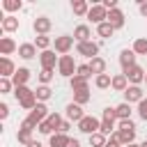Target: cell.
Instances as JSON below:
<instances>
[{
  "mask_svg": "<svg viewBox=\"0 0 147 147\" xmlns=\"http://www.w3.org/2000/svg\"><path fill=\"white\" fill-rule=\"evenodd\" d=\"M32 131H34V126H32V124H30L28 119H23V122H21V129H18V133H16L18 142L28 147V145L32 142Z\"/></svg>",
  "mask_w": 147,
  "mask_h": 147,
  "instance_id": "7",
  "label": "cell"
},
{
  "mask_svg": "<svg viewBox=\"0 0 147 147\" xmlns=\"http://www.w3.org/2000/svg\"><path fill=\"white\" fill-rule=\"evenodd\" d=\"M119 64H122V71H126L129 67L136 64V53H133V48H124V51L119 53Z\"/></svg>",
  "mask_w": 147,
  "mask_h": 147,
  "instance_id": "15",
  "label": "cell"
},
{
  "mask_svg": "<svg viewBox=\"0 0 147 147\" xmlns=\"http://www.w3.org/2000/svg\"><path fill=\"white\" fill-rule=\"evenodd\" d=\"M32 28H34L37 34H46V32L51 30V18H48V16H37V18L32 21Z\"/></svg>",
  "mask_w": 147,
  "mask_h": 147,
  "instance_id": "16",
  "label": "cell"
},
{
  "mask_svg": "<svg viewBox=\"0 0 147 147\" xmlns=\"http://www.w3.org/2000/svg\"><path fill=\"white\" fill-rule=\"evenodd\" d=\"M34 46H37V48H41V51H51V37H46V34H37Z\"/></svg>",
  "mask_w": 147,
  "mask_h": 147,
  "instance_id": "34",
  "label": "cell"
},
{
  "mask_svg": "<svg viewBox=\"0 0 147 147\" xmlns=\"http://www.w3.org/2000/svg\"><path fill=\"white\" fill-rule=\"evenodd\" d=\"M103 119L115 122V119H117V110H115V108H110V106H108V108H103Z\"/></svg>",
  "mask_w": 147,
  "mask_h": 147,
  "instance_id": "41",
  "label": "cell"
},
{
  "mask_svg": "<svg viewBox=\"0 0 147 147\" xmlns=\"http://www.w3.org/2000/svg\"><path fill=\"white\" fill-rule=\"evenodd\" d=\"M2 30H5V32L18 30V18H16V16H5V18H2Z\"/></svg>",
  "mask_w": 147,
  "mask_h": 147,
  "instance_id": "29",
  "label": "cell"
},
{
  "mask_svg": "<svg viewBox=\"0 0 147 147\" xmlns=\"http://www.w3.org/2000/svg\"><path fill=\"white\" fill-rule=\"evenodd\" d=\"M145 83H147V74H145Z\"/></svg>",
  "mask_w": 147,
  "mask_h": 147,
  "instance_id": "52",
  "label": "cell"
},
{
  "mask_svg": "<svg viewBox=\"0 0 147 147\" xmlns=\"http://www.w3.org/2000/svg\"><path fill=\"white\" fill-rule=\"evenodd\" d=\"M87 18H90L92 23L101 25V23H106V18H108V9H106L103 5H94V7H90V14H87Z\"/></svg>",
  "mask_w": 147,
  "mask_h": 147,
  "instance_id": "8",
  "label": "cell"
},
{
  "mask_svg": "<svg viewBox=\"0 0 147 147\" xmlns=\"http://www.w3.org/2000/svg\"><path fill=\"white\" fill-rule=\"evenodd\" d=\"M90 69H92V74H96V76H101V74H106V60L103 57H92L90 62Z\"/></svg>",
  "mask_w": 147,
  "mask_h": 147,
  "instance_id": "21",
  "label": "cell"
},
{
  "mask_svg": "<svg viewBox=\"0 0 147 147\" xmlns=\"http://www.w3.org/2000/svg\"><path fill=\"white\" fill-rule=\"evenodd\" d=\"M133 53L136 55H147V39L145 37H138L133 41Z\"/></svg>",
  "mask_w": 147,
  "mask_h": 147,
  "instance_id": "33",
  "label": "cell"
},
{
  "mask_svg": "<svg viewBox=\"0 0 147 147\" xmlns=\"http://www.w3.org/2000/svg\"><path fill=\"white\" fill-rule=\"evenodd\" d=\"M140 14L147 18V2H142V5H140Z\"/></svg>",
  "mask_w": 147,
  "mask_h": 147,
  "instance_id": "47",
  "label": "cell"
},
{
  "mask_svg": "<svg viewBox=\"0 0 147 147\" xmlns=\"http://www.w3.org/2000/svg\"><path fill=\"white\" fill-rule=\"evenodd\" d=\"M113 90H117V92H126V87H129V80H126V76L124 74H117V76H113V85H110Z\"/></svg>",
  "mask_w": 147,
  "mask_h": 147,
  "instance_id": "24",
  "label": "cell"
},
{
  "mask_svg": "<svg viewBox=\"0 0 147 147\" xmlns=\"http://www.w3.org/2000/svg\"><path fill=\"white\" fill-rule=\"evenodd\" d=\"M57 71L64 76V78H74L76 76V71H78V67H76V62H74V55H62L60 57V62H57Z\"/></svg>",
  "mask_w": 147,
  "mask_h": 147,
  "instance_id": "5",
  "label": "cell"
},
{
  "mask_svg": "<svg viewBox=\"0 0 147 147\" xmlns=\"http://www.w3.org/2000/svg\"><path fill=\"white\" fill-rule=\"evenodd\" d=\"M16 48H18V46H16V41H14L11 37H2V39H0V53H2L5 57H7V55H11Z\"/></svg>",
  "mask_w": 147,
  "mask_h": 147,
  "instance_id": "20",
  "label": "cell"
},
{
  "mask_svg": "<svg viewBox=\"0 0 147 147\" xmlns=\"http://www.w3.org/2000/svg\"><path fill=\"white\" fill-rule=\"evenodd\" d=\"M28 147H44V145H41V142H39V140H32V142H30V145H28Z\"/></svg>",
  "mask_w": 147,
  "mask_h": 147,
  "instance_id": "48",
  "label": "cell"
},
{
  "mask_svg": "<svg viewBox=\"0 0 147 147\" xmlns=\"http://www.w3.org/2000/svg\"><path fill=\"white\" fill-rule=\"evenodd\" d=\"M124 147H140V145H136V142H131V145H124Z\"/></svg>",
  "mask_w": 147,
  "mask_h": 147,
  "instance_id": "50",
  "label": "cell"
},
{
  "mask_svg": "<svg viewBox=\"0 0 147 147\" xmlns=\"http://www.w3.org/2000/svg\"><path fill=\"white\" fill-rule=\"evenodd\" d=\"M53 80V71H46V69H41V74H39V83L41 85H48Z\"/></svg>",
  "mask_w": 147,
  "mask_h": 147,
  "instance_id": "39",
  "label": "cell"
},
{
  "mask_svg": "<svg viewBox=\"0 0 147 147\" xmlns=\"http://www.w3.org/2000/svg\"><path fill=\"white\" fill-rule=\"evenodd\" d=\"M76 51L80 53V55H85V57H99V44L96 41H83V44H78L76 46Z\"/></svg>",
  "mask_w": 147,
  "mask_h": 147,
  "instance_id": "11",
  "label": "cell"
},
{
  "mask_svg": "<svg viewBox=\"0 0 147 147\" xmlns=\"http://www.w3.org/2000/svg\"><path fill=\"white\" fill-rule=\"evenodd\" d=\"M78 131H83V133H87V136H92V133H99V131H101V122H99L96 117H90V115H85V117L78 122Z\"/></svg>",
  "mask_w": 147,
  "mask_h": 147,
  "instance_id": "6",
  "label": "cell"
},
{
  "mask_svg": "<svg viewBox=\"0 0 147 147\" xmlns=\"http://www.w3.org/2000/svg\"><path fill=\"white\" fill-rule=\"evenodd\" d=\"M34 94H37V101H39V103H44V101H48V99L53 96V90H51L48 85H41V87H37V90H34Z\"/></svg>",
  "mask_w": 147,
  "mask_h": 147,
  "instance_id": "28",
  "label": "cell"
},
{
  "mask_svg": "<svg viewBox=\"0 0 147 147\" xmlns=\"http://www.w3.org/2000/svg\"><path fill=\"white\" fill-rule=\"evenodd\" d=\"M71 48H74V37H69V34L55 37V51H57L60 55H69Z\"/></svg>",
  "mask_w": 147,
  "mask_h": 147,
  "instance_id": "10",
  "label": "cell"
},
{
  "mask_svg": "<svg viewBox=\"0 0 147 147\" xmlns=\"http://www.w3.org/2000/svg\"><path fill=\"white\" fill-rule=\"evenodd\" d=\"M69 83H71V90H74V92H80V90H90V87H87V78H83V76H78V74H76V76L69 80Z\"/></svg>",
  "mask_w": 147,
  "mask_h": 147,
  "instance_id": "27",
  "label": "cell"
},
{
  "mask_svg": "<svg viewBox=\"0 0 147 147\" xmlns=\"http://www.w3.org/2000/svg\"><path fill=\"white\" fill-rule=\"evenodd\" d=\"M16 74V67L9 57H0V78H9Z\"/></svg>",
  "mask_w": 147,
  "mask_h": 147,
  "instance_id": "18",
  "label": "cell"
},
{
  "mask_svg": "<svg viewBox=\"0 0 147 147\" xmlns=\"http://www.w3.org/2000/svg\"><path fill=\"white\" fill-rule=\"evenodd\" d=\"M140 147H147V140H145V142H142V145H140Z\"/></svg>",
  "mask_w": 147,
  "mask_h": 147,
  "instance_id": "51",
  "label": "cell"
},
{
  "mask_svg": "<svg viewBox=\"0 0 147 147\" xmlns=\"http://www.w3.org/2000/svg\"><path fill=\"white\" fill-rule=\"evenodd\" d=\"M106 142H108V140H106V136H103L101 131L90 136V145H92V147H106Z\"/></svg>",
  "mask_w": 147,
  "mask_h": 147,
  "instance_id": "35",
  "label": "cell"
},
{
  "mask_svg": "<svg viewBox=\"0 0 147 147\" xmlns=\"http://www.w3.org/2000/svg\"><path fill=\"white\" fill-rule=\"evenodd\" d=\"M62 122H64V119H62V115H57V113H51V115H48V119L39 124V133H44V136H53V131H55V133L60 131Z\"/></svg>",
  "mask_w": 147,
  "mask_h": 147,
  "instance_id": "3",
  "label": "cell"
},
{
  "mask_svg": "<svg viewBox=\"0 0 147 147\" xmlns=\"http://www.w3.org/2000/svg\"><path fill=\"white\" fill-rule=\"evenodd\" d=\"M124 76H126V80L131 83V85H140L142 80H145V71H142V67H138V64H133V67H129L126 71H122Z\"/></svg>",
  "mask_w": 147,
  "mask_h": 147,
  "instance_id": "9",
  "label": "cell"
},
{
  "mask_svg": "<svg viewBox=\"0 0 147 147\" xmlns=\"http://www.w3.org/2000/svg\"><path fill=\"white\" fill-rule=\"evenodd\" d=\"M83 117H85V113H83V108H80L78 103H69V106H67V119H71V122L78 124Z\"/></svg>",
  "mask_w": 147,
  "mask_h": 147,
  "instance_id": "19",
  "label": "cell"
},
{
  "mask_svg": "<svg viewBox=\"0 0 147 147\" xmlns=\"http://www.w3.org/2000/svg\"><path fill=\"white\" fill-rule=\"evenodd\" d=\"M69 140H71V138H69L67 133H53V136H51V147H67Z\"/></svg>",
  "mask_w": 147,
  "mask_h": 147,
  "instance_id": "26",
  "label": "cell"
},
{
  "mask_svg": "<svg viewBox=\"0 0 147 147\" xmlns=\"http://www.w3.org/2000/svg\"><path fill=\"white\" fill-rule=\"evenodd\" d=\"M87 101H90V90H80V92H74V103L83 106V103H87Z\"/></svg>",
  "mask_w": 147,
  "mask_h": 147,
  "instance_id": "36",
  "label": "cell"
},
{
  "mask_svg": "<svg viewBox=\"0 0 147 147\" xmlns=\"http://www.w3.org/2000/svg\"><path fill=\"white\" fill-rule=\"evenodd\" d=\"M106 147H119V142H115V140H108V142H106Z\"/></svg>",
  "mask_w": 147,
  "mask_h": 147,
  "instance_id": "49",
  "label": "cell"
},
{
  "mask_svg": "<svg viewBox=\"0 0 147 147\" xmlns=\"http://www.w3.org/2000/svg\"><path fill=\"white\" fill-rule=\"evenodd\" d=\"M69 129H71V124H69V122H62V126H60V131H57V133H67Z\"/></svg>",
  "mask_w": 147,
  "mask_h": 147,
  "instance_id": "45",
  "label": "cell"
},
{
  "mask_svg": "<svg viewBox=\"0 0 147 147\" xmlns=\"http://www.w3.org/2000/svg\"><path fill=\"white\" fill-rule=\"evenodd\" d=\"M30 80V71L25 69V67H21V69H16V74L11 76V83H14V87H25V83Z\"/></svg>",
  "mask_w": 147,
  "mask_h": 147,
  "instance_id": "17",
  "label": "cell"
},
{
  "mask_svg": "<svg viewBox=\"0 0 147 147\" xmlns=\"http://www.w3.org/2000/svg\"><path fill=\"white\" fill-rule=\"evenodd\" d=\"M113 129H115V122H110V119H101V133H103V136H108Z\"/></svg>",
  "mask_w": 147,
  "mask_h": 147,
  "instance_id": "40",
  "label": "cell"
},
{
  "mask_svg": "<svg viewBox=\"0 0 147 147\" xmlns=\"http://www.w3.org/2000/svg\"><path fill=\"white\" fill-rule=\"evenodd\" d=\"M2 7H5L7 11H18V9H21V0H5Z\"/></svg>",
  "mask_w": 147,
  "mask_h": 147,
  "instance_id": "37",
  "label": "cell"
},
{
  "mask_svg": "<svg viewBox=\"0 0 147 147\" xmlns=\"http://www.w3.org/2000/svg\"><path fill=\"white\" fill-rule=\"evenodd\" d=\"M18 55L25 57V60H30V57L37 55V46H34V44H21V46H18Z\"/></svg>",
  "mask_w": 147,
  "mask_h": 147,
  "instance_id": "25",
  "label": "cell"
},
{
  "mask_svg": "<svg viewBox=\"0 0 147 147\" xmlns=\"http://www.w3.org/2000/svg\"><path fill=\"white\" fill-rule=\"evenodd\" d=\"M48 115H51V113H48L46 103H37V106L30 110V115H28L25 119H28L34 129H39V124H41V122H46V119H48Z\"/></svg>",
  "mask_w": 147,
  "mask_h": 147,
  "instance_id": "4",
  "label": "cell"
},
{
  "mask_svg": "<svg viewBox=\"0 0 147 147\" xmlns=\"http://www.w3.org/2000/svg\"><path fill=\"white\" fill-rule=\"evenodd\" d=\"M14 96H16V101L25 108V110H32L39 101H37V94H34V90H30L28 85L25 87H16L14 90Z\"/></svg>",
  "mask_w": 147,
  "mask_h": 147,
  "instance_id": "1",
  "label": "cell"
},
{
  "mask_svg": "<svg viewBox=\"0 0 147 147\" xmlns=\"http://www.w3.org/2000/svg\"><path fill=\"white\" fill-rule=\"evenodd\" d=\"M138 115H140V119L147 122V99H142V101L138 103Z\"/></svg>",
  "mask_w": 147,
  "mask_h": 147,
  "instance_id": "42",
  "label": "cell"
},
{
  "mask_svg": "<svg viewBox=\"0 0 147 147\" xmlns=\"http://www.w3.org/2000/svg\"><path fill=\"white\" fill-rule=\"evenodd\" d=\"M117 136H119V145H131L136 140V124L131 119H122L119 129H117Z\"/></svg>",
  "mask_w": 147,
  "mask_h": 147,
  "instance_id": "2",
  "label": "cell"
},
{
  "mask_svg": "<svg viewBox=\"0 0 147 147\" xmlns=\"http://www.w3.org/2000/svg\"><path fill=\"white\" fill-rule=\"evenodd\" d=\"M124 99H126V103H140L145 99V94H142L140 85H129L126 92H124Z\"/></svg>",
  "mask_w": 147,
  "mask_h": 147,
  "instance_id": "12",
  "label": "cell"
},
{
  "mask_svg": "<svg viewBox=\"0 0 147 147\" xmlns=\"http://www.w3.org/2000/svg\"><path fill=\"white\" fill-rule=\"evenodd\" d=\"M7 115H9V106L0 103V119H7Z\"/></svg>",
  "mask_w": 147,
  "mask_h": 147,
  "instance_id": "44",
  "label": "cell"
},
{
  "mask_svg": "<svg viewBox=\"0 0 147 147\" xmlns=\"http://www.w3.org/2000/svg\"><path fill=\"white\" fill-rule=\"evenodd\" d=\"M71 9H74L76 16H87V14H90V5H87L85 0H74V2H71Z\"/></svg>",
  "mask_w": 147,
  "mask_h": 147,
  "instance_id": "22",
  "label": "cell"
},
{
  "mask_svg": "<svg viewBox=\"0 0 147 147\" xmlns=\"http://www.w3.org/2000/svg\"><path fill=\"white\" fill-rule=\"evenodd\" d=\"M96 32H99V37H103V39H108V37H113L115 34V28L106 21V23H101V25H96Z\"/></svg>",
  "mask_w": 147,
  "mask_h": 147,
  "instance_id": "31",
  "label": "cell"
},
{
  "mask_svg": "<svg viewBox=\"0 0 147 147\" xmlns=\"http://www.w3.org/2000/svg\"><path fill=\"white\" fill-rule=\"evenodd\" d=\"M94 85H96L99 90H108V87L113 85V78H110L108 74H101V76H96V78H94Z\"/></svg>",
  "mask_w": 147,
  "mask_h": 147,
  "instance_id": "32",
  "label": "cell"
},
{
  "mask_svg": "<svg viewBox=\"0 0 147 147\" xmlns=\"http://www.w3.org/2000/svg\"><path fill=\"white\" fill-rule=\"evenodd\" d=\"M11 90H16V87H14V83H11L9 78H0V92H2V94H7V92H11Z\"/></svg>",
  "mask_w": 147,
  "mask_h": 147,
  "instance_id": "38",
  "label": "cell"
},
{
  "mask_svg": "<svg viewBox=\"0 0 147 147\" xmlns=\"http://www.w3.org/2000/svg\"><path fill=\"white\" fill-rule=\"evenodd\" d=\"M39 62H41V69L53 71V67H55L60 60H55V53H53V51H44V53L39 55Z\"/></svg>",
  "mask_w": 147,
  "mask_h": 147,
  "instance_id": "14",
  "label": "cell"
},
{
  "mask_svg": "<svg viewBox=\"0 0 147 147\" xmlns=\"http://www.w3.org/2000/svg\"><path fill=\"white\" fill-rule=\"evenodd\" d=\"M115 30H122L124 28V11L117 7V9H113V11H108V18H106Z\"/></svg>",
  "mask_w": 147,
  "mask_h": 147,
  "instance_id": "13",
  "label": "cell"
},
{
  "mask_svg": "<svg viewBox=\"0 0 147 147\" xmlns=\"http://www.w3.org/2000/svg\"><path fill=\"white\" fill-rule=\"evenodd\" d=\"M90 34H92V32H90V28H87V25H78V28L74 30V39H76L78 44L90 41Z\"/></svg>",
  "mask_w": 147,
  "mask_h": 147,
  "instance_id": "23",
  "label": "cell"
},
{
  "mask_svg": "<svg viewBox=\"0 0 147 147\" xmlns=\"http://www.w3.org/2000/svg\"><path fill=\"white\" fill-rule=\"evenodd\" d=\"M76 74H78V76H83V78H90V76H92V69H90V64H80Z\"/></svg>",
  "mask_w": 147,
  "mask_h": 147,
  "instance_id": "43",
  "label": "cell"
},
{
  "mask_svg": "<svg viewBox=\"0 0 147 147\" xmlns=\"http://www.w3.org/2000/svg\"><path fill=\"white\" fill-rule=\"evenodd\" d=\"M67 147H80V142H78V140H76V138H71V140H69V145H67Z\"/></svg>",
  "mask_w": 147,
  "mask_h": 147,
  "instance_id": "46",
  "label": "cell"
},
{
  "mask_svg": "<svg viewBox=\"0 0 147 147\" xmlns=\"http://www.w3.org/2000/svg\"><path fill=\"white\" fill-rule=\"evenodd\" d=\"M115 110H117V119H119V122H122V119H131V103L124 101V103H119Z\"/></svg>",
  "mask_w": 147,
  "mask_h": 147,
  "instance_id": "30",
  "label": "cell"
}]
</instances>
